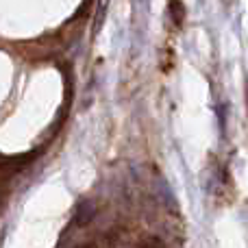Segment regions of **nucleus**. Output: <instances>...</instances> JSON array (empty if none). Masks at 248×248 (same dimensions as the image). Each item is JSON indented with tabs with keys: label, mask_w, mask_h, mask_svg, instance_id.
I'll list each match as a JSON object with an SVG mask.
<instances>
[{
	"label": "nucleus",
	"mask_w": 248,
	"mask_h": 248,
	"mask_svg": "<svg viewBox=\"0 0 248 248\" xmlns=\"http://www.w3.org/2000/svg\"><path fill=\"white\" fill-rule=\"evenodd\" d=\"M94 216H96V207L92 205L90 201H83L77 209V224L85 227V224H90L92 220H94Z\"/></svg>",
	"instance_id": "1"
}]
</instances>
